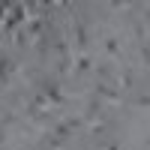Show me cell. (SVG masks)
Wrapping results in <instances>:
<instances>
[{"instance_id":"1","label":"cell","mask_w":150,"mask_h":150,"mask_svg":"<svg viewBox=\"0 0 150 150\" xmlns=\"http://www.w3.org/2000/svg\"><path fill=\"white\" fill-rule=\"evenodd\" d=\"M57 84H60V81H54V78H39V93L48 99V105H63V102H66V96L60 93Z\"/></svg>"},{"instance_id":"2","label":"cell","mask_w":150,"mask_h":150,"mask_svg":"<svg viewBox=\"0 0 150 150\" xmlns=\"http://www.w3.org/2000/svg\"><path fill=\"white\" fill-rule=\"evenodd\" d=\"M93 93H96L99 102H102V99H108V102H117V99H120V90H117V87H111L108 81H96Z\"/></svg>"},{"instance_id":"3","label":"cell","mask_w":150,"mask_h":150,"mask_svg":"<svg viewBox=\"0 0 150 150\" xmlns=\"http://www.w3.org/2000/svg\"><path fill=\"white\" fill-rule=\"evenodd\" d=\"M90 69H93V57L87 54V51L78 54V57H72V69H69V72H75V75H87Z\"/></svg>"},{"instance_id":"4","label":"cell","mask_w":150,"mask_h":150,"mask_svg":"<svg viewBox=\"0 0 150 150\" xmlns=\"http://www.w3.org/2000/svg\"><path fill=\"white\" fill-rule=\"evenodd\" d=\"M102 45H105V57H111V60H117V57H120V42H117V36H114V33H105Z\"/></svg>"},{"instance_id":"5","label":"cell","mask_w":150,"mask_h":150,"mask_svg":"<svg viewBox=\"0 0 150 150\" xmlns=\"http://www.w3.org/2000/svg\"><path fill=\"white\" fill-rule=\"evenodd\" d=\"M12 60L6 57V54H0V84H9V78H12Z\"/></svg>"},{"instance_id":"6","label":"cell","mask_w":150,"mask_h":150,"mask_svg":"<svg viewBox=\"0 0 150 150\" xmlns=\"http://www.w3.org/2000/svg\"><path fill=\"white\" fill-rule=\"evenodd\" d=\"M117 81H120V87H132V84H135V72H132V69H123Z\"/></svg>"},{"instance_id":"7","label":"cell","mask_w":150,"mask_h":150,"mask_svg":"<svg viewBox=\"0 0 150 150\" xmlns=\"http://www.w3.org/2000/svg\"><path fill=\"white\" fill-rule=\"evenodd\" d=\"M102 150H120V144L111 138V141H102Z\"/></svg>"},{"instance_id":"8","label":"cell","mask_w":150,"mask_h":150,"mask_svg":"<svg viewBox=\"0 0 150 150\" xmlns=\"http://www.w3.org/2000/svg\"><path fill=\"white\" fill-rule=\"evenodd\" d=\"M6 9H9L6 3H0V18H3V15H6Z\"/></svg>"}]
</instances>
